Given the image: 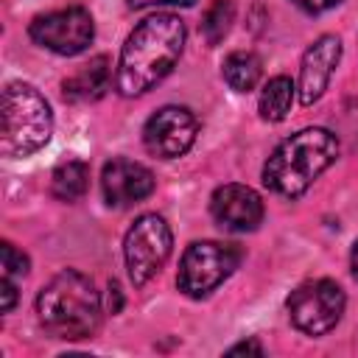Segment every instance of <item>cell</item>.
<instances>
[{
    "mask_svg": "<svg viewBox=\"0 0 358 358\" xmlns=\"http://www.w3.org/2000/svg\"><path fill=\"white\" fill-rule=\"evenodd\" d=\"M338 3L341 0H294V6H299L308 14H322V11H327V8L338 6Z\"/></svg>",
    "mask_w": 358,
    "mask_h": 358,
    "instance_id": "19",
    "label": "cell"
},
{
    "mask_svg": "<svg viewBox=\"0 0 358 358\" xmlns=\"http://www.w3.org/2000/svg\"><path fill=\"white\" fill-rule=\"evenodd\" d=\"M3 126L0 151L6 157H28L39 151L53 131V115L48 101L31 84H8L3 90Z\"/></svg>",
    "mask_w": 358,
    "mask_h": 358,
    "instance_id": "4",
    "label": "cell"
},
{
    "mask_svg": "<svg viewBox=\"0 0 358 358\" xmlns=\"http://www.w3.org/2000/svg\"><path fill=\"white\" fill-rule=\"evenodd\" d=\"M199 131V120L190 109L185 106H162L157 109L145 126H143V143L145 148L159 157V159H173L182 157Z\"/></svg>",
    "mask_w": 358,
    "mask_h": 358,
    "instance_id": "9",
    "label": "cell"
},
{
    "mask_svg": "<svg viewBox=\"0 0 358 358\" xmlns=\"http://www.w3.org/2000/svg\"><path fill=\"white\" fill-rule=\"evenodd\" d=\"M101 190H103L106 204L129 207V204H137L154 193V173L134 159L117 157V159L103 165Z\"/></svg>",
    "mask_w": 358,
    "mask_h": 358,
    "instance_id": "10",
    "label": "cell"
},
{
    "mask_svg": "<svg viewBox=\"0 0 358 358\" xmlns=\"http://www.w3.org/2000/svg\"><path fill=\"white\" fill-rule=\"evenodd\" d=\"M294 90H296V87L291 84V78H285V76L271 78V81L263 87V92H260V117L268 120V123L282 120V117L291 112Z\"/></svg>",
    "mask_w": 358,
    "mask_h": 358,
    "instance_id": "16",
    "label": "cell"
},
{
    "mask_svg": "<svg viewBox=\"0 0 358 358\" xmlns=\"http://www.w3.org/2000/svg\"><path fill=\"white\" fill-rule=\"evenodd\" d=\"M260 73H263V64L255 53L249 50H235L224 59V78L227 84L235 90V92H249L257 87L260 81Z\"/></svg>",
    "mask_w": 358,
    "mask_h": 358,
    "instance_id": "15",
    "label": "cell"
},
{
    "mask_svg": "<svg viewBox=\"0 0 358 358\" xmlns=\"http://www.w3.org/2000/svg\"><path fill=\"white\" fill-rule=\"evenodd\" d=\"M36 313L53 338H90L101 324V296L87 274L64 268L39 291Z\"/></svg>",
    "mask_w": 358,
    "mask_h": 358,
    "instance_id": "3",
    "label": "cell"
},
{
    "mask_svg": "<svg viewBox=\"0 0 358 358\" xmlns=\"http://www.w3.org/2000/svg\"><path fill=\"white\" fill-rule=\"evenodd\" d=\"M87 185H90V168H87V162H81V159H67V162H62V165L53 171V176H50V190H53V196L62 199V201H76V199H81V196L87 193Z\"/></svg>",
    "mask_w": 358,
    "mask_h": 358,
    "instance_id": "14",
    "label": "cell"
},
{
    "mask_svg": "<svg viewBox=\"0 0 358 358\" xmlns=\"http://www.w3.org/2000/svg\"><path fill=\"white\" fill-rule=\"evenodd\" d=\"M109 76H112L109 59L95 56L64 81V98H70V101H95L109 87Z\"/></svg>",
    "mask_w": 358,
    "mask_h": 358,
    "instance_id": "13",
    "label": "cell"
},
{
    "mask_svg": "<svg viewBox=\"0 0 358 358\" xmlns=\"http://www.w3.org/2000/svg\"><path fill=\"white\" fill-rule=\"evenodd\" d=\"M210 213L221 227L249 232L263 221V201L246 185H221L210 199Z\"/></svg>",
    "mask_w": 358,
    "mask_h": 358,
    "instance_id": "11",
    "label": "cell"
},
{
    "mask_svg": "<svg viewBox=\"0 0 358 358\" xmlns=\"http://www.w3.org/2000/svg\"><path fill=\"white\" fill-rule=\"evenodd\" d=\"M28 274V257L14 246V243H3V277L14 280V277H25Z\"/></svg>",
    "mask_w": 358,
    "mask_h": 358,
    "instance_id": "18",
    "label": "cell"
},
{
    "mask_svg": "<svg viewBox=\"0 0 358 358\" xmlns=\"http://www.w3.org/2000/svg\"><path fill=\"white\" fill-rule=\"evenodd\" d=\"M350 263H352V274H355V280H358V241H355V246H352V257H350Z\"/></svg>",
    "mask_w": 358,
    "mask_h": 358,
    "instance_id": "24",
    "label": "cell"
},
{
    "mask_svg": "<svg viewBox=\"0 0 358 358\" xmlns=\"http://www.w3.org/2000/svg\"><path fill=\"white\" fill-rule=\"evenodd\" d=\"M31 39L59 56H76L81 50H87V45L95 36V25L87 8L81 6H70V8H59L50 14H42L31 22L28 28Z\"/></svg>",
    "mask_w": 358,
    "mask_h": 358,
    "instance_id": "8",
    "label": "cell"
},
{
    "mask_svg": "<svg viewBox=\"0 0 358 358\" xmlns=\"http://www.w3.org/2000/svg\"><path fill=\"white\" fill-rule=\"evenodd\" d=\"M227 355H263V347L257 341H241L227 350Z\"/></svg>",
    "mask_w": 358,
    "mask_h": 358,
    "instance_id": "22",
    "label": "cell"
},
{
    "mask_svg": "<svg viewBox=\"0 0 358 358\" xmlns=\"http://www.w3.org/2000/svg\"><path fill=\"white\" fill-rule=\"evenodd\" d=\"M232 22H235V6H232V0H215V3L207 8L204 20H201L204 39H207L210 45H218V42L229 34Z\"/></svg>",
    "mask_w": 358,
    "mask_h": 358,
    "instance_id": "17",
    "label": "cell"
},
{
    "mask_svg": "<svg viewBox=\"0 0 358 358\" xmlns=\"http://www.w3.org/2000/svg\"><path fill=\"white\" fill-rule=\"evenodd\" d=\"M171 246H173V235L162 215L145 213L131 224L123 241V257L129 277L137 288L159 274V268L171 257Z\"/></svg>",
    "mask_w": 358,
    "mask_h": 358,
    "instance_id": "6",
    "label": "cell"
},
{
    "mask_svg": "<svg viewBox=\"0 0 358 358\" xmlns=\"http://www.w3.org/2000/svg\"><path fill=\"white\" fill-rule=\"evenodd\" d=\"M291 322L308 336L330 333L344 313V291L333 280H310L302 282L288 296Z\"/></svg>",
    "mask_w": 358,
    "mask_h": 358,
    "instance_id": "7",
    "label": "cell"
},
{
    "mask_svg": "<svg viewBox=\"0 0 358 358\" xmlns=\"http://www.w3.org/2000/svg\"><path fill=\"white\" fill-rule=\"evenodd\" d=\"M241 263V249L235 243H218V241H196L187 246L179 263L176 285L193 299L207 296L215 291Z\"/></svg>",
    "mask_w": 358,
    "mask_h": 358,
    "instance_id": "5",
    "label": "cell"
},
{
    "mask_svg": "<svg viewBox=\"0 0 358 358\" xmlns=\"http://www.w3.org/2000/svg\"><path fill=\"white\" fill-rule=\"evenodd\" d=\"M109 310L112 313L120 310V285L117 282H109Z\"/></svg>",
    "mask_w": 358,
    "mask_h": 358,
    "instance_id": "23",
    "label": "cell"
},
{
    "mask_svg": "<svg viewBox=\"0 0 358 358\" xmlns=\"http://www.w3.org/2000/svg\"><path fill=\"white\" fill-rule=\"evenodd\" d=\"M341 59V42L338 36H319L302 56V67H299V101L305 106H310L313 101L322 98V92L330 84V76L336 70Z\"/></svg>",
    "mask_w": 358,
    "mask_h": 358,
    "instance_id": "12",
    "label": "cell"
},
{
    "mask_svg": "<svg viewBox=\"0 0 358 358\" xmlns=\"http://www.w3.org/2000/svg\"><path fill=\"white\" fill-rule=\"evenodd\" d=\"M196 0H129L131 8H154V6H193Z\"/></svg>",
    "mask_w": 358,
    "mask_h": 358,
    "instance_id": "21",
    "label": "cell"
},
{
    "mask_svg": "<svg viewBox=\"0 0 358 358\" xmlns=\"http://www.w3.org/2000/svg\"><path fill=\"white\" fill-rule=\"evenodd\" d=\"M185 50V22L173 14H154L143 20L126 39L117 62V92L126 98L148 92L159 84Z\"/></svg>",
    "mask_w": 358,
    "mask_h": 358,
    "instance_id": "1",
    "label": "cell"
},
{
    "mask_svg": "<svg viewBox=\"0 0 358 358\" xmlns=\"http://www.w3.org/2000/svg\"><path fill=\"white\" fill-rule=\"evenodd\" d=\"M0 294H3V313H8V310L14 308V302H17V288H14V280L3 277V282H0Z\"/></svg>",
    "mask_w": 358,
    "mask_h": 358,
    "instance_id": "20",
    "label": "cell"
},
{
    "mask_svg": "<svg viewBox=\"0 0 358 358\" xmlns=\"http://www.w3.org/2000/svg\"><path fill=\"white\" fill-rule=\"evenodd\" d=\"M338 157V140L322 126L302 129L282 140L263 165V182L268 190L296 199L302 196Z\"/></svg>",
    "mask_w": 358,
    "mask_h": 358,
    "instance_id": "2",
    "label": "cell"
}]
</instances>
